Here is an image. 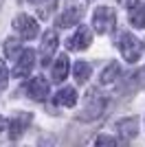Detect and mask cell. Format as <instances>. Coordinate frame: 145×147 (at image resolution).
I'll return each mask as SVG.
<instances>
[{"label":"cell","instance_id":"obj_18","mask_svg":"<svg viewBox=\"0 0 145 147\" xmlns=\"http://www.w3.org/2000/svg\"><path fill=\"white\" fill-rule=\"evenodd\" d=\"M7 79H9V70H7V64L0 59V90L7 86Z\"/></svg>","mask_w":145,"mask_h":147},{"label":"cell","instance_id":"obj_16","mask_svg":"<svg viewBox=\"0 0 145 147\" xmlns=\"http://www.w3.org/2000/svg\"><path fill=\"white\" fill-rule=\"evenodd\" d=\"M72 77L77 84H86L88 77H90V64H86V61H77L75 66H72Z\"/></svg>","mask_w":145,"mask_h":147},{"label":"cell","instance_id":"obj_17","mask_svg":"<svg viewBox=\"0 0 145 147\" xmlns=\"http://www.w3.org/2000/svg\"><path fill=\"white\" fill-rule=\"evenodd\" d=\"M22 51L24 49H20L18 40H7V42H5V53H7L9 59H18V57L22 55Z\"/></svg>","mask_w":145,"mask_h":147},{"label":"cell","instance_id":"obj_4","mask_svg":"<svg viewBox=\"0 0 145 147\" xmlns=\"http://www.w3.org/2000/svg\"><path fill=\"white\" fill-rule=\"evenodd\" d=\"M13 29L20 33L22 40H33V37L37 35V22H35V18H31V16H26V13H20L18 18L13 20Z\"/></svg>","mask_w":145,"mask_h":147},{"label":"cell","instance_id":"obj_7","mask_svg":"<svg viewBox=\"0 0 145 147\" xmlns=\"http://www.w3.org/2000/svg\"><path fill=\"white\" fill-rule=\"evenodd\" d=\"M26 92H29L31 99H35V101H44L48 97V92H51V84H48L44 77H33L29 81V86H26Z\"/></svg>","mask_w":145,"mask_h":147},{"label":"cell","instance_id":"obj_10","mask_svg":"<svg viewBox=\"0 0 145 147\" xmlns=\"http://www.w3.org/2000/svg\"><path fill=\"white\" fill-rule=\"evenodd\" d=\"M117 132L121 134V138H123V141L134 138V136H136V132H139V119H136V117L121 119V121L117 123Z\"/></svg>","mask_w":145,"mask_h":147},{"label":"cell","instance_id":"obj_5","mask_svg":"<svg viewBox=\"0 0 145 147\" xmlns=\"http://www.w3.org/2000/svg\"><path fill=\"white\" fill-rule=\"evenodd\" d=\"M90 42H92L90 29L81 24L77 31H75V35L66 40V49H68V51H86L88 46H90Z\"/></svg>","mask_w":145,"mask_h":147},{"label":"cell","instance_id":"obj_20","mask_svg":"<svg viewBox=\"0 0 145 147\" xmlns=\"http://www.w3.org/2000/svg\"><path fill=\"white\" fill-rule=\"evenodd\" d=\"M2 129H7V121L2 117H0V132H2Z\"/></svg>","mask_w":145,"mask_h":147},{"label":"cell","instance_id":"obj_13","mask_svg":"<svg viewBox=\"0 0 145 147\" xmlns=\"http://www.w3.org/2000/svg\"><path fill=\"white\" fill-rule=\"evenodd\" d=\"M55 103L64 105V108H72V105L77 103V92H75V88L64 86L57 94H55Z\"/></svg>","mask_w":145,"mask_h":147},{"label":"cell","instance_id":"obj_14","mask_svg":"<svg viewBox=\"0 0 145 147\" xmlns=\"http://www.w3.org/2000/svg\"><path fill=\"white\" fill-rule=\"evenodd\" d=\"M130 22H132L134 29H145V5L143 2L130 5Z\"/></svg>","mask_w":145,"mask_h":147},{"label":"cell","instance_id":"obj_9","mask_svg":"<svg viewBox=\"0 0 145 147\" xmlns=\"http://www.w3.org/2000/svg\"><path fill=\"white\" fill-rule=\"evenodd\" d=\"M84 16V7H77V5H70L68 9H64L60 18H57V26L60 29H68V26H75L79 24V20Z\"/></svg>","mask_w":145,"mask_h":147},{"label":"cell","instance_id":"obj_11","mask_svg":"<svg viewBox=\"0 0 145 147\" xmlns=\"http://www.w3.org/2000/svg\"><path fill=\"white\" fill-rule=\"evenodd\" d=\"M29 121H31V114H20V117L11 119V123H9V136H11V141H18L20 136L24 134Z\"/></svg>","mask_w":145,"mask_h":147},{"label":"cell","instance_id":"obj_8","mask_svg":"<svg viewBox=\"0 0 145 147\" xmlns=\"http://www.w3.org/2000/svg\"><path fill=\"white\" fill-rule=\"evenodd\" d=\"M57 33L55 31H46L42 37V44H40V57H42V64L46 66L48 61H51V57H53L55 49H57Z\"/></svg>","mask_w":145,"mask_h":147},{"label":"cell","instance_id":"obj_3","mask_svg":"<svg viewBox=\"0 0 145 147\" xmlns=\"http://www.w3.org/2000/svg\"><path fill=\"white\" fill-rule=\"evenodd\" d=\"M103 110H106V99L95 94V92H90V94H88V103H86V108H84V114H79V119H81V121L99 119L103 114Z\"/></svg>","mask_w":145,"mask_h":147},{"label":"cell","instance_id":"obj_6","mask_svg":"<svg viewBox=\"0 0 145 147\" xmlns=\"http://www.w3.org/2000/svg\"><path fill=\"white\" fill-rule=\"evenodd\" d=\"M33 66H35V53L31 49H24L22 55L16 59V66H13L11 75L13 77H29V73L33 70Z\"/></svg>","mask_w":145,"mask_h":147},{"label":"cell","instance_id":"obj_12","mask_svg":"<svg viewBox=\"0 0 145 147\" xmlns=\"http://www.w3.org/2000/svg\"><path fill=\"white\" fill-rule=\"evenodd\" d=\"M68 70H70V61H68V57L60 55L57 61H55V66H53V73H51L53 81H55V84H62V81L68 77Z\"/></svg>","mask_w":145,"mask_h":147},{"label":"cell","instance_id":"obj_2","mask_svg":"<svg viewBox=\"0 0 145 147\" xmlns=\"http://www.w3.org/2000/svg\"><path fill=\"white\" fill-rule=\"evenodd\" d=\"M92 24H95V29L101 33V35H106V33H110V31H115L117 26V13L112 7H97L95 16H92Z\"/></svg>","mask_w":145,"mask_h":147},{"label":"cell","instance_id":"obj_21","mask_svg":"<svg viewBox=\"0 0 145 147\" xmlns=\"http://www.w3.org/2000/svg\"><path fill=\"white\" fill-rule=\"evenodd\" d=\"M29 2H33V5H40V2H42V0H29Z\"/></svg>","mask_w":145,"mask_h":147},{"label":"cell","instance_id":"obj_19","mask_svg":"<svg viewBox=\"0 0 145 147\" xmlns=\"http://www.w3.org/2000/svg\"><path fill=\"white\" fill-rule=\"evenodd\" d=\"M106 143L108 145H117V138H112V136H99L97 138V145H106Z\"/></svg>","mask_w":145,"mask_h":147},{"label":"cell","instance_id":"obj_1","mask_svg":"<svg viewBox=\"0 0 145 147\" xmlns=\"http://www.w3.org/2000/svg\"><path fill=\"white\" fill-rule=\"evenodd\" d=\"M119 49H121V55L123 59L134 64V61L141 59V53H143V46H141V40L134 37L132 33H121L119 37Z\"/></svg>","mask_w":145,"mask_h":147},{"label":"cell","instance_id":"obj_15","mask_svg":"<svg viewBox=\"0 0 145 147\" xmlns=\"http://www.w3.org/2000/svg\"><path fill=\"white\" fill-rule=\"evenodd\" d=\"M121 75V66L117 64V61H112V64H108V66L103 68L101 77H99V81H101L103 86H110V84H115L117 77Z\"/></svg>","mask_w":145,"mask_h":147}]
</instances>
